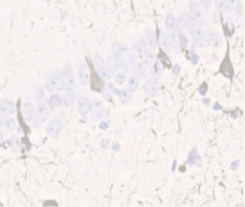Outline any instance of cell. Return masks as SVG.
<instances>
[{"instance_id": "obj_15", "label": "cell", "mask_w": 245, "mask_h": 207, "mask_svg": "<svg viewBox=\"0 0 245 207\" xmlns=\"http://www.w3.org/2000/svg\"><path fill=\"white\" fill-rule=\"evenodd\" d=\"M49 106L51 110H54L58 106H61L63 104V99L58 94H53L51 96L48 101Z\"/></svg>"}, {"instance_id": "obj_46", "label": "cell", "mask_w": 245, "mask_h": 207, "mask_svg": "<svg viewBox=\"0 0 245 207\" xmlns=\"http://www.w3.org/2000/svg\"><path fill=\"white\" fill-rule=\"evenodd\" d=\"M99 127H100V129H101V130H106V129L108 127V125H107V124L106 123V122H101V124H100Z\"/></svg>"}, {"instance_id": "obj_28", "label": "cell", "mask_w": 245, "mask_h": 207, "mask_svg": "<svg viewBox=\"0 0 245 207\" xmlns=\"http://www.w3.org/2000/svg\"><path fill=\"white\" fill-rule=\"evenodd\" d=\"M148 50V45L144 40H141L137 45V51L140 55H143Z\"/></svg>"}, {"instance_id": "obj_24", "label": "cell", "mask_w": 245, "mask_h": 207, "mask_svg": "<svg viewBox=\"0 0 245 207\" xmlns=\"http://www.w3.org/2000/svg\"><path fill=\"white\" fill-rule=\"evenodd\" d=\"M127 86L130 91H131V92H135L138 88V86H139L138 79L135 76H134V75L130 76L128 80Z\"/></svg>"}, {"instance_id": "obj_25", "label": "cell", "mask_w": 245, "mask_h": 207, "mask_svg": "<svg viewBox=\"0 0 245 207\" xmlns=\"http://www.w3.org/2000/svg\"><path fill=\"white\" fill-rule=\"evenodd\" d=\"M150 68H151L150 69L151 75H152L155 79H159V78L161 76L162 71V67L160 66V65H158V64L155 65L154 64V65Z\"/></svg>"}, {"instance_id": "obj_26", "label": "cell", "mask_w": 245, "mask_h": 207, "mask_svg": "<svg viewBox=\"0 0 245 207\" xmlns=\"http://www.w3.org/2000/svg\"><path fill=\"white\" fill-rule=\"evenodd\" d=\"M19 146H20V141H19V138L15 135L11 137V147H12V150L13 152H18Z\"/></svg>"}, {"instance_id": "obj_36", "label": "cell", "mask_w": 245, "mask_h": 207, "mask_svg": "<svg viewBox=\"0 0 245 207\" xmlns=\"http://www.w3.org/2000/svg\"><path fill=\"white\" fill-rule=\"evenodd\" d=\"M125 79H126V75L123 73H120L117 75L116 81H117V82L119 84H122L124 82V81H125Z\"/></svg>"}, {"instance_id": "obj_16", "label": "cell", "mask_w": 245, "mask_h": 207, "mask_svg": "<svg viewBox=\"0 0 245 207\" xmlns=\"http://www.w3.org/2000/svg\"><path fill=\"white\" fill-rule=\"evenodd\" d=\"M145 65L148 67H152L154 65L156 61V53L154 50H147L145 54Z\"/></svg>"}, {"instance_id": "obj_48", "label": "cell", "mask_w": 245, "mask_h": 207, "mask_svg": "<svg viewBox=\"0 0 245 207\" xmlns=\"http://www.w3.org/2000/svg\"><path fill=\"white\" fill-rule=\"evenodd\" d=\"M4 138V135H3V132H2L1 130H0V142L2 141V140H3Z\"/></svg>"}, {"instance_id": "obj_11", "label": "cell", "mask_w": 245, "mask_h": 207, "mask_svg": "<svg viewBox=\"0 0 245 207\" xmlns=\"http://www.w3.org/2000/svg\"><path fill=\"white\" fill-rule=\"evenodd\" d=\"M159 89V84L155 79H149L147 80L144 85V90L146 94L149 96H155Z\"/></svg>"}, {"instance_id": "obj_37", "label": "cell", "mask_w": 245, "mask_h": 207, "mask_svg": "<svg viewBox=\"0 0 245 207\" xmlns=\"http://www.w3.org/2000/svg\"><path fill=\"white\" fill-rule=\"evenodd\" d=\"M225 4H226V9L229 11H232L234 5L235 0H224Z\"/></svg>"}, {"instance_id": "obj_7", "label": "cell", "mask_w": 245, "mask_h": 207, "mask_svg": "<svg viewBox=\"0 0 245 207\" xmlns=\"http://www.w3.org/2000/svg\"><path fill=\"white\" fill-rule=\"evenodd\" d=\"M91 117L94 121L101 119L104 114L103 104L99 101H94L90 105Z\"/></svg>"}, {"instance_id": "obj_10", "label": "cell", "mask_w": 245, "mask_h": 207, "mask_svg": "<svg viewBox=\"0 0 245 207\" xmlns=\"http://www.w3.org/2000/svg\"><path fill=\"white\" fill-rule=\"evenodd\" d=\"M0 112L6 115L13 114L16 112V107L13 102L4 98L0 101Z\"/></svg>"}, {"instance_id": "obj_49", "label": "cell", "mask_w": 245, "mask_h": 207, "mask_svg": "<svg viewBox=\"0 0 245 207\" xmlns=\"http://www.w3.org/2000/svg\"><path fill=\"white\" fill-rule=\"evenodd\" d=\"M175 164H176V161H175L174 162V164H173V171L175 170Z\"/></svg>"}, {"instance_id": "obj_47", "label": "cell", "mask_w": 245, "mask_h": 207, "mask_svg": "<svg viewBox=\"0 0 245 207\" xmlns=\"http://www.w3.org/2000/svg\"><path fill=\"white\" fill-rule=\"evenodd\" d=\"M213 110H221V106H219V104H216L214 106H213Z\"/></svg>"}, {"instance_id": "obj_1", "label": "cell", "mask_w": 245, "mask_h": 207, "mask_svg": "<svg viewBox=\"0 0 245 207\" xmlns=\"http://www.w3.org/2000/svg\"><path fill=\"white\" fill-rule=\"evenodd\" d=\"M45 88L49 92L55 93L64 88L62 73L58 71L52 72L48 75L45 82Z\"/></svg>"}, {"instance_id": "obj_3", "label": "cell", "mask_w": 245, "mask_h": 207, "mask_svg": "<svg viewBox=\"0 0 245 207\" xmlns=\"http://www.w3.org/2000/svg\"><path fill=\"white\" fill-rule=\"evenodd\" d=\"M22 114H23L24 121L28 125L32 126L33 127H38L41 125V122H39L38 119H37L35 110L32 107V106L31 105L30 103L26 102V103L24 104Z\"/></svg>"}, {"instance_id": "obj_8", "label": "cell", "mask_w": 245, "mask_h": 207, "mask_svg": "<svg viewBox=\"0 0 245 207\" xmlns=\"http://www.w3.org/2000/svg\"><path fill=\"white\" fill-rule=\"evenodd\" d=\"M89 107H90L89 99L86 96H81L77 101V108L79 114L83 117H86L88 112Z\"/></svg>"}, {"instance_id": "obj_12", "label": "cell", "mask_w": 245, "mask_h": 207, "mask_svg": "<svg viewBox=\"0 0 245 207\" xmlns=\"http://www.w3.org/2000/svg\"><path fill=\"white\" fill-rule=\"evenodd\" d=\"M78 74L80 82L83 85H88L89 83V70L86 63H81L78 68Z\"/></svg>"}, {"instance_id": "obj_39", "label": "cell", "mask_w": 245, "mask_h": 207, "mask_svg": "<svg viewBox=\"0 0 245 207\" xmlns=\"http://www.w3.org/2000/svg\"><path fill=\"white\" fill-rule=\"evenodd\" d=\"M200 4L205 10H207L210 7L211 4V0H200Z\"/></svg>"}, {"instance_id": "obj_35", "label": "cell", "mask_w": 245, "mask_h": 207, "mask_svg": "<svg viewBox=\"0 0 245 207\" xmlns=\"http://www.w3.org/2000/svg\"><path fill=\"white\" fill-rule=\"evenodd\" d=\"M210 38H211V43H212L213 45H215V47H217L219 45V37L218 35H217L214 33H211L210 34Z\"/></svg>"}, {"instance_id": "obj_14", "label": "cell", "mask_w": 245, "mask_h": 207, "mask_svg": "<svg viewBox=\"0 0 245 207\" xmlns=\"http://www.w3.org/2000/svg\"><path fill=\"white\" fill-rule=\"evenodd\" d=\"M109 66L111 69L117 70V68H121L124 65V59L122 55L113 54L109 58Z\"/></svg>"}, {"instance_id": "obj_32", "label": "cell", "mask_w": 245, "mask_h": 207, "mask_svg": "<svg viewBox=\"0 0 245 207\" xmlns=\"http://www.w3.org/2000/svg\"><path fill=\"white\" fill-rule=\"evenodd\" d=\"M213 20L216 24L221 23V14L219 11H215L213 15Z\"/></svg>"}, {"instance_id": "obj_27", "label": "cell", "mask_w": 245, "mask_h": 207, "mask_svg": "<svg viewBox=\"0 0 245 207\" xmlns=\"http://www.w3.org/2000/svg\"><path fill=\"white\" fill-rule=\"evenodd\" d=\"M45 99L44 89L41 86L37 88L35 92V100L37 102H41Z\"/></svg>"}, {"instance_id": "obj_6", "label": "cell", "mask_w": 245, "mask_h": 207, "mask_svg": "<svg viewBox=\"0 0 245 207\" xmlns=\"http://www.w3.org/2000/svg\"><path fill=\"white\" fill-rule=\"evenodd\" d=\"M0 127L6 132H12L17 127L15 119L10 116L4 114L0 116Z\"/></svg>"}, {"instance_id": "obj_40", "label": "cell", "mask_w": 245, "mask_h": 207, "mask_svg": "<svg viewBox=\"0 0 245 207\" xmlns=\"http://www.w3.org/2000/svg\"><path fill=\"white\" fill-rule=\"evenodd\" d=\"M189 58L192 61L193 64H196L198 63V61H199V56L194 53L193 52H190L189 53Z\"/></svg>"}, {"instance_id": "obj_5", "label": "cell", "mask_w": 245, "mask_h": 207, "mask_svg": "<svg viewBox=\"0 0 245 207\" xmlns=\"http://www.w3.org/2000/svg\"><path fill=\"white\" fill-rule=\"evenodd\" d=\"M190 12H189V17L191 23L195 24L196 26L201 24L204 16L203 12L200 6L194 2H190Z\"/></svg>"}, {"instance_id": "obj_43", "label": "cell", "mask_w": 245, "mask_h": 207, "mask_svg": "<svg viewBox=\"0 0 245 207\" xmlns=\"http://www.w3.org/2000/svg\"><path fill=\"white\" fill-rule=\"evenodd\" d=\"M180 71H181V68H180V66L178 64L174 66V67L173 68V73H174L175 75H178L180 73Z\"/></svg>"}, {"instance_id": "obj_41", "label": "cell", "mask_w": 245, "mask_h": 207, "mask_svg": "<svg viewBox=\"0 0 245 207\" xmlns=\"http://www.w3.org/2000/svg\"><path fill=\"white\" fill-rule=\"evenodd\" d=\"M207 89H208V86H207V84L206 83H204L201 86H200V88H199V93L201 95H205V94H206V92H207Z\"/></svg>"}, {"instance_id": "obj_9", "label": "cell", "mask_w": 245, "mask_h": 207, "mask_svg": "<svg viewBox=\"0 0 245 207\" xmlns=\"http://www.w3.org/2000/svg\"><path fill=\"white\" fill-rule=\"evenodd\" d=\"M192 35L194 43L199 48H203L205 45V37L204 31L199 26L193 27Z\"/></svg>"}, {"instance_id": "obj_13", "label": "cell", "mask_w": 245, "mask_h": 207, "mask_svg": "<svg viewBox=\"0 0 245 207\" xmlns=\"http://www.w3.org/2000/svg\"><path fill=\"white\" fill-rule=\"evenodd\" d=\"M35 113L41 124L45 121L49 116V111L45 104L43 103H39L37 104L35 108Z\"/></svg>"}, {"instance_id": "obj_21", "label": "cell", "mask_w": 245, "mask_h": 207, "mask_svg": "<svg viewBox=\"0 0 245 207\" xmlns=\"http://www.w3.org/2000/svg\"><path fill=\"white\" fill-rule=\"evenodd\" d=\"M147 72V66L142 62H139L136 68L135 73H137V76L140 79H143L145 76Z\"/></svg>"}, {"instance_id": "obj_23", "label": "cell", "mask_w": 245, "mask_h": 207, "mask_svg": "<svg viewBox=\"0 0 245 207\" xmlns=\"http://www.w3.org/2000/svg\"><path fill=\"white\" fill-rule=\"evenodd\" d=\"M97 67V71L100 77L104 79H109L111 77V73L108 69H106L105 66H96Z\"/></svg>"}, {"instance_id": "obj_31", "label": "cell", "mask_w": 245, "mask_h": 207, "mask_svg": "<svg viewBox=\"0 0 245 207\" xmlns=\"http://www.w3.org/2000/svg\"><path fill=\"white\" fill-rule=\"evenodd\" d=\"M215 4L218 10L221 12H224L226 10V4H225L224 0H215Z\"/></svg>"}, {"instance_id": "obj_19", "label": "cell", "mask_w": 245, "mask_h": 207, "mask_svg": "<svg viewBox=\"0 0 245 207\" xmlns=\"http://www.w3.org/2000/svg\"><path fill=\"white\" fill-rule=\"evenodd\" d=\"M75 100V95L72 92H68L67 91L65 94L63 96V103L64 106L66 107H71V106H73V103H74Z\"/></svg>"}, {"instance_id": "obj_45", "label": "cell", "mask_w": 245, "mask_h": 207, "mask_svg": "<svg viewBox=\"0 0 245 207\" xmlns=\"http://www.w3.org/2000/svg\"><path fill=\"white\" fill-rule=\"evenodd\" d=\"M239 161L234 162H232V164H231V168H232L233 170H237V168H238V166H239Z\"/></svg>"}, {"instance_id": "obj_33", "label": "cell", "mask_w": 245, "mask_h": 207, "mask_svg": "<svg viewBox=\"0 0 245 207\" xmlns=\"http://www.w3.org/2000/svg\"><path fill=\"white\" fill-rule=\"evenodd\" d=\"M130 63H131V66H132L134 72H135V69H136V68H137V64H138V63H139V61H138V59H137V57L135 55H132V56H131Z\"/></svg>"}, {"instance_id": "obj_4", "label": "cell", "mask_w": 245, "mask_h": 207, "mask_svg": "<svg viewBox=\"0 0 245 207\" xmlns=\"http://www.w3.org/2000/svg\"><path fill=\"white\" fill-rule=\"evenodd\" d=\"M62 77H63L64 88L68 92H72L73 90H74L75 79L73 68L70 64H68L65 66L63 73H62Z\"/></svg>"}, {"instance_id": "obj_29", "label": "cell", "mask_w": 245, "mask_h": 207, "mask_svg": "<svg viewBox=\"0 0 245 207\" xmlns=\"http://www.w3.org/2000/svg\"><path fill=\"white\" fill-rule=\"evenodd\" d=\"M199 155H198L196 151L193 150L190 153V154H189L188 161H189V163H190L191 165L196 163V162L197 161H199Z\"/></svg>"}, {"instance_id": "obj_42", "label": "cell", "mask_w": 245, "mask_h": 207, "mask_svg": "<svg viewBox=\"0 0 245 207\" xmlns=\"http://www.w3.org/2000/svg\"><path fill=\"white\" fill-rule=\"evenodd\" d=\"M110 147V141L106 139H104L101 142V148L102 149H107Z\"/></svg>"}, {"instance_id": "obj_30", "label": "cell", "mask_w": 245, "mask_h": 207, "mask_svg": "<svg viewBox=\"0 0 245 207\" xmlns=\"http://www.w3.org/2000/svg\"><path fill=\"white\" fill-rule=\"evenodd\" d=\"M235 12L237 16L239 17H241L242 16V15H243V4H242V2L239 1V0L237 2Z\"/></svg>"}, {"instance_id": "obj_38", "label": "cell", "mask_w": 245, "mask_h": 207, "mask_svg": "<svg viewBox=\"0 0 245 207\" xmlns=\"http://www.w3.org/2000/svg\"><path fill=\"white\" fill-rule=\"evenodd\" d=\"M180 43L181 48H184L186 47L187 43H188V38L184 35H180Z\"/></svg>"}, {"instance_id": "obj_18", "label": "cell", "mask_w": 245, "mask_h": 207, "mask_svg": "<svg viewBox=\"0 0 245 207\" xmlns=\"http://www.w3.org/2000/svg\"><path fill=\"white\" fill-rule=\"evenodd\" d=\"M112 53L113 54H117V55H122L123 53H126L128 50L127 46L126 44L121 43H114L112 45Z\"/></svg>"}, {"instance_id": "obj_17", "label": "cell", "mask_w": 245, "mask_h": 207, "mask_svg": "<svg viewBox=\"0 0 245 207\" xmlns=\"http://www.w3.org/2000/svg\"><path fill=\"white\" fill-rule=\"evenodd\" d=\"M165 24L167 29L170 31H175L177 28V23L175 17L172 14H168L167 15L165 20Z\"/></svg>"}, {"instance_id": "obj_2", "label": "cell", "mask_w": 245, "mask_h": 207, "mask_svg": "<svg viewBox=\"0 0 245 207\" xmlns=\"http://www.w3.org/2000/svg\"><path fill=\"white\" fill-rule=\"evenodd\" d=\"M64 127V117L61 115L56 117L50 122L46 128V133L51 137H56L61 134Z\"/></svg>"}, {"instance_id": "obj_22", "label": "cell", "mask_w": 245, "mask_h": 207, "mask_svg": "<svg viewBox=\"0 0 245 207\" xmlns=\"http://www.w3.org/2000/svg\"><path fill=\"white\" fill-rule=\"evenodd\" d=\"M119 96L121 102L124 105L128 104L132 100V95H131L130 92L126 89L121 91L119 93Z\"/></svg>"}, {"instance_id": "obj_44", "label": "cell", "mask_w": 245, "mask_h": 207, "mask_svg": "<svg viewBox=\"0 0 245 207\" xmlns=\"http://www.w3.org/2000/svg\"><path fill=\"white\" fill-rule=\"evenodd\" d=\"M112 148H113V150L115 151V152H118V151H119L120 150V145H119V144L118 143V142H114L113 143V145H112Z\"/></svg>"}, {"instance_id": "obj_20", "label": "cell", "mask_w": 245, "mask_h": 207, "mask_svg": "<svg viewBox=\"0 0 245 207\" xmlns=\"http://www.w3.org/2000/svg\"><path fill=\"white\" fill-rule=\"evenodd\" d=\"M146 38L148 41V43L150 44V46L152 47H156L157 45V37H156V35L154 30L149 29L146 32Z\"/></svg>"}, {"instance_id": "obj_34", "label": "cell", "mask_w": 245, "mask_h": 207, "mask_svg": "<svg viewBox=\"0 0 245 207\" xmlns=\"http://www.w3.org/2000/svg\"><path fill=\"white\" fill-rule=\"evenodd\" d=\"M94 63H95V66H104V62L102 58H101V56L97 53V54H95L94 55Z\"/></svg>"}]
</instances>
